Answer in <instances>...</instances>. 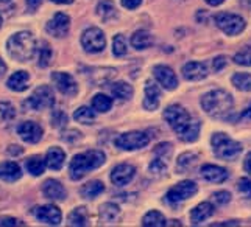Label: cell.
Segmentation results:
<instances>
[{
  "label": "cell",
  "instance_id": "38",
  "mask_svg": "<svg viewBox=\"0 0 251 227\" xmlns=\"http://www.w3.org/2000/svg\"><path fill=\"white\" fill-rule=\"evenodd\" d=\"M16 117V109L11 103L0 101V121H10Z\"/></svg>",
  "mask_w": 251,
  "mask_h": 227
},
{
  "label": "cell",
  "instance_id": "12",
  "mask_svg": "<svg viewBox=\"0 0 251 227\" xmlns=\"http://www.w3.org/2000/svg\"><path fill=\"white\" fill-rule=\"evenodd\" d=\"M51 81L55 83L56 89L61 93L67 95V97H74V95L78 93V84H76L72 75L64 72H55L51 73Z\"/></svg>",
  "mask_w": 251,
  "mask_h": 227
},
{
  "label": "cell",
  "instance_id": "8",
  "mask_svg": "<svg viewBox=\"0 0 251 227\" xmlns=\"http://www.w3.org/2000/svg\"><path fill=\"white\" fill-rule=\"evenodd\" d=\"M164 120H166L170 125V128L178 134L186 128V125L190 123L192 118H190L189 112L183 106H179V104H172V106H169L166 111H164Z\"/></svg>",
  "mask_w": 251,
  "mask_h": 227
},
{
  "label": "cell",
  "instance_id": "7",
  "mask_svg": "<svg viewBox=\"0 0 251 227\" xmlns=\"http://www.w3.org/2000/svg\"><path fill=\"white\" fill-rule=\"evenodd\" d=\"M81 45L88 53H100L106 47L105 33L97 27L84 30V33L81 34Z\"/></svg>",
  "mask_w": 251,
  "mask_h": 227
},
{
  "label": "cell",
  "instance_id": "30",
  "mask_svg": "<svg viewBox=\"0 0 251 227\" xmlns=\"http://www.w3.org/2000/svg\"><path fill=\"white\" fill-rule=\"evenodd\" d=\"M120 213L119 205L112 204V203H106L100 207V220L105 223H112L117 220V216Z\"/></svg>",
  "mask_w": 251,
  "mask_h": 227
},
{
  "label": "cell",
  "instance_id": "57",
  "mask_svg": "<svg viewBox=\"0 0 251 227\" xmlns=\"http://www.w3.org/2000/svg\"><path fill=\"white\" fill-rule=\"evenodd\" d=\"M53 3H58V5H69V3H72L74 0H51Z\"/></svg>",
  "mask_w": 251,
  "mask_h": 227
},
{
  "label": "cell",
  "instance_id": "1",
  "mask_svg": "<svg viewBox=\"0 0 251 227\" xmlns=\"http://www.w3.org/2000/svg\"><path fill=\"white\" fill-rule=\"evenodd\" d=\"M201 108L207 115L214 118H228L234 108V98L226 91L215 89L203 95Z\"/></svg>",
  "mask_w": 251,
  "mask_h": 227
},
{
  "label": "cell",
  "instance_id": "55",
  "mask_svg": "<svg viewBox=\"0 0 251 227\" xmlns=\"http://www.w3.org/2000/svg\"><path fill=\"white\" fill-rule=\"evenodd\" d=\"M242 117H244V118H250V120H251V104H250V106H248L244 112H242Z\"/></svg>",
  "mask_w": 251,
  "mask_h": 227
},
{
  "label": "cell",
  "instance_id": "2",
  "mask_svg": "<svg viewBox=\"0 0 251 227\" xmlns=\"http://www.w3.org/2000/svg\"><path fill=\"white\" fill-rule=\"evenodd\" d=\"M105 160H106L105 153H101L99 150H91L83 154L74 156V159L71 160V165H69L71 179L80 181L81 178H84L86 174H88V171L97 170L99 167H101V165L105 163Z\"/></svg>",
  "mask_w": 251,
  "mask_h": 227
},
{
  "label": "cell",
  "instance_id": "51",
  "mask_svg": "<svg viewBox=\"0 0 251 227\" xmlns=\"http://www.w3.org/2000/svg\"><path fill=\"white\" fill-rule=\"evenodd\" d=\"M41 3H42V0H27V8L31 13H34L41 6Z\"/></svg>",
  "mask_w": 251,
  "mask_h": 227
},
{
  "label": "cell",
  "instance_id": "16",
  "mask_svg": "<svg viewBox=\"0 0 251 227\" xmlns=\"http://www.w3.org/2000/svg\"><path fill=\"white\" fill-rule=\"evenodd\" d=\"M34 215H36V218L41 223H46L49 226H58L63 220L61 210H59L56 205H51V204L38 207L36 210H34Z\"/></svg>",
  "mask_w": 251,
  "mask_h": 227
},
{
  "label": "cell",
  "instance_id": "18",
  "mask_svg": "<svg viewBox=\"0 0 251 227\" xmlns=\"http://www.w3.org/2000/svg\"><path fill=\"white\" fill-rule=\"evenodd\" d=\"M159 97L161 89L159 86L153 80H149L145 83V98H144V108L147 111H154L159 106Z\"/></svg>",
  "mask_w": 251,
  "mask_h": 227
},
{
  "label": "cell",
  "instance_id": "53",
  "mask_svg": "<svg viewBox=\"0 0 251 227\" xmlns=\"http://www.w3.org/2000/svg\"><path fill=\"white\" fill-rule=\"evenodd\" d=\"M8 153L13 154V156H19V154H22V148L16 146V145H11L10 148H8Z\"/></svg>",
  "mask_w": 251,
  "mask_h": 227
},
{
  "label": "cell",
  "instance_id": "43",
  "mask_svg": "<svg viewBox=\"0 0 251 227\" xmlns=\"http://www.w3.org/2000/svg\"><path fill=\"white\" fill-rule=\"evenodd\" d=\"M214 201L217 203L219 205H225V204H228L229 201H231V193L229 191H215V193L212 195Z\"/></svg>",
  "mask_w": 251,
  "mask_h": 227
},
{
  "label": "cell",
  "instance_id": "37",
  "mask_svg": "<svg viewBox=\"0 0 251 227\" xmlns=\"http://www.w3.org/2000/svg\"><path fill=\"white\" fill-rule=\"evenodd\" d=\"M112 53L117 58H122L128 53V45H126V39L124 34H117L112 41Z\"/></svg>",
  "mask_w": 251,
  "mask_h": 227
},
{
  "label": "cell",
  "instance_id": "3",
  "mask_svg": "<svg viewBox=\"0 0 251 227\" xmlns=\"http://www.w3.org/2000/svg\"><path fill=\"white\" fill-rule=\"evenodd\" d=\"M6 50L13 59L25 63V61H28L34 56V51H36V41H34L33 34L30 31H19L8 39Z\"/></svg>",
  "mask_w": 251,
  "mask_h": 227
},
{
  "label": "cell",
  "instance_id": "28",
  "mask_svg": "<svg viewBox=\"0 0 251 227\" xmlns=\"http://www.w3.org/2000/svg\"><path fill=\"white\" fill-rule=\"evenodd\" d=\"M111 92L119 100H129L133 97V87L125 81H119L111 86Z\"/></svg>",
  "mask_w": 251,
  "mask_h": 227
},
{
  "label": "cell",
  "instance_id": "52",
  "mask_svg": "<svg viewBox=\"0 0 251 227\" xmlns=\"http://www.w3.org/2000/svg\"><path fill=\"white\" fill-rule=\"evenodd\" d=\"M244 170L251 176V153H248L245 156V160H244Z\"/></svg>",
  "mask_w": 251,
  "mask_h": 227
},
{
  "label": "cell",
  "instance_id": "48",
  "mask_svg": "<svg viewBox=\"0 0 251 227\" xmlns=\"http://www.w3.org/2000/svg\"><path fill=\"white\" fill-rule=\"evenodd\" d=\"M14 10V2L13 0H0V13L11 14Z\"/></svg>",
  "mask_w": 251,
  "mask_h": 227
},
{
  "label": "cell",
  "instance_id": "35",
  "mask_svg": "<svg viewBox=\"0 0 251 227\" xmlns=\"http://www.w3.org/2000/svg\"><path fill=\"white\" fill-rule=\"evenodd\" d=\"M231 81L236 89L242 92H251V73H234Z\"/></svg>",
  "mask_w": 251,
  "mask_h": 227
},
{
  "label": "cell",
  "instance_id": "5",
  "mask_svg": "<svg viewBox=\"0 0 251 227\" xmlns=\"http://www.w3.org/2000/svg\"><path fill=\"white\" fill-rule=\"evenodd\" d=\"M215 23L217 27L228 36H237L245 30L247 22L242 16L232 13H220L215 16Z\"/></svg>",
  "mask_w": 251,
  "mask_h": 227
},
{
  "label": "cell",
  "instance_id": "19",
  "mask_svg": "<svg viewBox=\"0 0 251 227\" xmlns=\"http://www.w3.org/2000/svg\"><path fill=\"white\" fill-rule=\"evenodd\" d=\"M183 76L187 81H201L207 76V67L203 63H187L183 67Z\"/></svg>",
  "mask_w": 251,
  "mask_h": 227
},
{
  "label": "cell",
  "instance_id": "54",
  "mask_svg": "<svg viewBox=\"0 0 251 227\" xmlns=\"http://www.w3.org/2000/svg\"><path fill=\"white\" fill-rule=\"evenodd\" d=\"M225 2V0H206V3L207 5H211V6H219Z\"/></svg>",
  "mask_w": 251,
  "mask_h": 227
},
{
  "label": "cell",
  "instance_id": "20",
  "mask_svg": "<svg viewBox=\"0 0 251 227\" xmlns=\"http://www.w3.org/2000/svg\"><path fill=\"white\" fill-rule=\"evenodd\" d=\"M42 193L47 199L51 201H63L66 198V188L59 181L55 179H47L42 185Z\"/></svg>",
  "mask_w": 251,
  "mask_h": 227
},
{
  "label": "cell",
  "instance_id": "23",
  "mask_svg": "<svg viewBox=\"0 0 251 227\" xmlns=\"http://www.w3.org/2000/svg\"><path fill=\"white\" fill-rule=\"evenodd\" d=\"M64 160H66V154H64V151L61 150V148L53 146V148H50V150L47 151L46 163H47V167L50 170H55V171L61 170L63 165H64Z\"/></svg>",
  "mask_w": 251,
  "mask_h": 227
},
{
  "label": "cell",
  "instance_id": "39",
  "mask_svg": "<svg viewBox=\"0 0 251 227\" xmlns=\"http://www.w3.org/2000/svg\"><path fill=\"white\" fill-rule=\"evenodd\" d=\"M197 159H198V156L192 154V153L181 154L179 159H178V170H189L197 162Z\"/></svg>",
  "mask_w": 251,
  "mask_h": 227
},
{
  "label": "cell",
  "instance_id": "44",
  "mask_svg": "<svg viewBox=\"0 0 251 227\" xmlns=\"http://www.w3.org/2000/svg\"><path fill=\"white\" fill-rule=\"evenodd\" d=\"M237 188L242 195H245L247 198H251V179H248V178L240 179L237 184Z\"/></svg>",
  "mask_w": 251,
  "mask_h": 227
},
{
  "label": "cell",
  "instance_id": "13",
  "mask_svg": "<svg viewBox=\"0 0 251 227\" xmlns=\"http://www.w3.org/2000/svg\"><path fill=\"white\" fill-rule=\"evenodd\" d=\"M136 176V168L129 163H120L117 167H114V170L111 171V181L114 185L124 187L126 184H129Z\"/></svg>",
  "mask_w": 251,
  "mask_h": 227
},
{
  "label": "cell",
  "instance_id": "32",
  "mask_svg": "<svg viewBox=\"0 0 251 227\" xmlns=\"http://www.w3.org/2000/svg\"><path fill=\"white\" fill-rule=\"evenodd\" d=\"M142 226H145V227H164V226H167V221L161 212L151 210L144 216Z\"/></svg>",
  "mask_w": 251,
  "mask_h": 227
},
{
  "label": "cell",
  "instance_id": "10",
  "mask_svg": "<svg viewBox=\"0 0 251 227\" xmlns=\"http://www.w3.org/2000/svg\"><path fill=\"white\" fill-rule=\"evenodd\" d=\"M198 191V187L194 181H183L176 184L175 187H172L167 191V201L170 204H178L183 203V201H187L189 198H192Z\"/></svg>",
  "mask_w": 251,
  "mask_h": 227
},
{
  "label": "cell",
  "instance_id": "24",
  "mask_svg": "<svg viewBox=\"0 0 251 227\" xmlns=\"http://www.w3.org/2000/svg\"><path fill=\"white\" fill-rule=\"evenodd\" d=\"M28 80H30V75L25 70H19L8 78L6 86L14 92H24V91H27V87H28Z\"/></svg>",
  "mask_w": 251,
  "mask_h": 227
},
{
  "label": "cell",
  "instance_id": "14",
  "mask_svg": "<svg viewBox=\"0 0 251 227\" xmlns=\"http://www.w3.org/2000/svg\"><path fill=\"white\" fill-rule=\"evenodd\" d=\"M154 78H156V81L159 86H162L164 89L167 91H175L178 87V78L175 75V72L172 70L170 67L167 66H156L154 67Z\"/></svg>",
  "mask_w": 251,
  "mask_h": 227
},
{
  "label": "cell",
  "instance_id": "40",
  "mask_svg": "<svg viewBox=\"0 0 251 227\" xmlns=\"http://www.w3.org/2000/svg\"><path fill=\"white\" fill-rule=\"evenodd\" d=\"M234 63L237 66H244V67H251V48H244L240 50L239 53L234 55Z\"/></svg>",
  "mask_w": 251,
  "mask_h": 227
},
{
  "label": "cell",
  "instance_id": "27",
  "mask_svg": "<svg viewBox=\"0 0 251 227\" xmlns=\"http://www.w3.org/2000/svg\"><path fill=\"white\" fill-rule=\"evenodd\" d=\"M103 191H105V185H103V182H100V181H91L86 185H83L80 193L86 199H94V198H97L99 195H101Z\"/></svg>",
  "mask_w": 251,
  "mask_h": 227
},
{
  "label": "cell",
  "instance_id": "17",
  "mask_svg": "<svg viewBox=\"0 0 251 227\" xmlns=\"http://www.w3.org/2000/svg\"><path fill=\"white\" fill-rule=\"evenodd\" d=\"M201 178L206 179L207 182H212V184H222L228 179V170L219 167V165H212V163H206L200 168Z\"/></svg>",
  "mask_w": 251,
  "mask_h": 227
},
{
  "label": "cell",
  "instance_id": "25",
  "mask_svg": "<svg viewBox=\"0 0 251 227\" xmlns=\"http://www.w3.org/2000/svg\"><path fill=\"white\" fill-rule=\"evenodd\" d=\"M129 42H131V47L136 48V50H145L153 45V36L150 33H147L144 30H139L136 31L131 39H129Z\"/></svg>",
  "mask_w": 251,
  "mask_h": 227
},
{
  "label": "cell",
  "instance_id": "56",
  "mask_svg": "<svg viewBox=\"0 0 251 227\" xmlns=\"http://www.w3.org/2000/svg\"><path fill=\"white\" fill-rule=\"evenodd\" d=\"M6 72V64L2 61V58H0V76H3Z\"/></svg>",
  "mask_w": 251,
  "mask_h": 227
},
{
  "label": "cell",
  "instance_id": "46",
  "mask_svg": "<svg viewBox=\"0 0 251 227\" xmlns=\"http://www.w3.org/2000/svg\"><path fill=\"white\" fill-rule=\"evenodd\" d=\"M150 171L151 173H164L166 171V162H164V159H161V157H156L153 162H151V165H150Z\"/></svg>",
  "mask_w": 251,
  "mask_h": 227
},
{
  "label": "cell",
  "instance_id": "50",
  "mask_svg": "<svg viewBox=\"0 0 251 227\" xmlns=\"http://www.w3.org/2000/svg\"><path fill=\"white\" fill-rule=\"evenodd\" d=\"M141 3H142V0H122V5L126 10H136Z\"/></svg>",
  "mask_w": 251,
  "mask_h": 227
},
{
  "label": "cell",
  "instance_id": "47",
  "mask_svg": "<svg viewBox=\"0 0 251 227\" xmlns=\"http://www.w3.org/2000/svg\"><path fill=\"white\" fill-rule=\"evenodd\" d=\"M226 64H228L226 56H217V58H214V61H212V68L215 72H220L222 68L226 67Z\"/></svg>",
  "mask_w": 251,
  "mask_h": 227
},
{
  "label": "cell",
  "instance_id": "26",
  "mask_svg": "<svg viewBox=\"0 0 251 227\" xmlns=\"http://www.w3.org/2000/svg\"><path fill=\"white\" fill-rule=\"evenodd\" d=\"M200 128H201L200 121L190 120V123L186 125V128L181 131V133H178V136L183 142H189V143L195 142L198 138V136H200Z\"/></svg>",
  "mask_w": 251,
  "mask_h": 227
},
{
  "label": "cell",
  "instance_id": "6",
  "mask_svg": "<svg viewBox=\"0 0 251 227\" xmlns=\"http://www.w3.org/2000/svg\"><path fill=\"white\" fill-rule=\"evenodd\" d=\"M150 143V136L142 131H131V133L120 134L116 138V146L124 151H136L145 148Z\"/></svg>",
  "mask_w": 251,
  "mask_h": 227
},
{
  "label": "cell",
  "instance_id": "21",
  "mask_svg": "<svg viewBox=\"0 0 251 227\" xmlns=\"http://www.w3.org/2000/svg\"><path fill=\"white\" fill-rule=\"evenodd\" d=\"M22 178V170L16 162L0 163V179L3 182H16Z\"/></svg>",
  "mask_w": 251,
  "mask_h": 227
},
{
  "label": "cell",
  "instance_id": "29",
  "mask_svg": "<svg viewBox=\"0 0 251 227\" xmlns=\"http://www.w3.org/2000/svg\"><path fill=\"white\" fill-rule=\"evenodd\" d=\"M25 167H27V171L31 174V176H41V174L46 171L47 163L44 159H41L39 156H33L25 162Z\"/></svg>",
  "mask_w": 251,
  "mask_h": 227
},
{
  "label": "cell",
  "instance_id": "45",
  "mask_svg": "<svg viewBox=\"0 0 251 227\" xmlns=\"http://www.w3.org/2000/svg\"><path fill=\"white\" fill-rule=\"evenodd\" d=\"M154 153H156V156L161 157V159H166V157H169L172 154V145L170 143H159L156 146V150H154Z\"/></svg>",
  "mask_w": 251,
  "mask_h": 227
},
{
  "label": "cell",
  "instance_id": "9",
  "mask_svg": "<svg viewBox=\"0 0 251 227\" xmlns=\"http://www.w3.org/2000/svg\"><path fill=\"white\" fill-rule=\"evenodd\" d=\"M55 104V95L53 91L49 86H41L31 93V97L25 101V106H28L33 111H42L53 108Z\"/></svg>",
  "mask_w": 251,
  "mask_h": 227
},
{
  "label": "cell",
  "instance_id": "34",
  "mask_svg": "<svg viewBox=\"0 0 251 227\" xmlns=\"http://www.w3.org/2000/svg\"><path fill=\"white\" fill-rule=\"evenodd\" d=\"M74 118L78 121V123L92 125L95 120V112H94V109H91L88 106H81L74 112Z\"/></svg>",
  "mask_w": 251,
  "mask_h": 227
},
{
  "label": "cell",
  "instance_id": "42",
  "mask_svg": "<svg viewBox=\"0 0 251 227\" xmlns=\"http://www.w3.org/2000/svg\"><path fill=\"white\" fill-rule=\"evenodd\" d=\"M67 123V115L61 111H56L53 112V115H51V125L55 128H61Z\"/></svg>",
  "mask_w": 251,
  "mask_h": 227
},
{
  "label": "cell",
  "instance_id": "49",
  "mask_svg": "<svg viewBox=\"0 0 251 227\" xmlns=\"http://www.w3.org/2000/svg\"><path fill=\"white\" fill-rule=\"evenodd\" d=\"M0 226H24V223L11 216H2L0 218Z\"/></svg>",
  "mask_w": 251,
  "mask_h": 227
},
{
  "label": "cell",
  "instance_id": "36",
  "mask_svg": "<svg viewBox=\"0 0 251 227\" xmlns=\"http://www.w3.org/2000/svg\"><path fill=\"white\" fill-rule=\"evenodd\" d=\"M97 14L101 17L103 21H111L112 17H116V6L111 0H103L97 6Z\"/></svg>",
  "mask_w": 251,
  "mask_h": 227
},
{
  "label": "cell",
  "instance_id": "31",
  "mask_svg": "<svg viewBox=\"0 0 251 227\" xmlns=\"http://www.w3.org/2000/svg\"><path fill=\"white\" fill-rule=\"evenodd\" d=\"M111 108H112V98H109L108 95H105V93L94 95V98H92V109L94 111L105 114V112L111 111Z\"/></svg>",
  "mask_w": 251,
  "mask_h": 227
},
{
  "label": "cell",
  "instance_id": "41",
  "mask_svg": "<svg viewBox=\"0 0 251 227\" xmlns=\"http://www.w3.org/2000/svg\"><path fill=\"white\" fill-rule=\"evenodd\" d=\"M50 61H51V48L49 44H42L41 48H39V63L38 66L39 67H47L50 64Z\"/></svg>",
  "mask_w": 251,
  "mask_h": 227
},
{
  "label": "cell",
  "instance_id": "22",
  "mask_svg": "<svg viewBox=\"0 0 251 227\" xmlns=\"http://www.w3.org/2000/svg\"><path fill=\"white\" fill-rule=\"evenodd\" d=\"M212 215H214V205L211 203H207V201H204V203H200L192 212H190V221H192L194 226H197L206 221L207 218H211Z\"/></svg>",
  "mask_w": 251,
  "mask_h": 227
},
{
  "label": "cell",
  "instance_id": "33",
  "mask_svg": "<svg viewBox=\"0 0 251 227\" xmlns=\"http://www.w3.org/2000/svg\"><path fill=\"white\" fill-rule=\"evenodd\" d=\"M88 221H89V215L84 207L74 208L71 215H69V224L71 226H86Z\"/></svg>",
  "mask_w": 251,
  "mask_h": 227
},
{
  "label": "cell",
  "instance_id": "15",
  "mask_svg": "<svg viewBox=\"0 0 251 227\" xmlns=\"http://www.w3.org/2000/svg\"><path fill=\"white\" fill-rule=\"evenodd\" d=\"M17 134L21 136V138L24 142L38 143L42 138L44 131H42V128L38 123H34V121H24V123H21L19 126H17Z\"/></svg>",
  "mask_w": 251,
  "mask_h": 227
},
{
  "label": "cell",
  "instance_id": "11",
  "mask_svg": "<svg viewBox=\"0 0 251 227\" xmlns=\"http://www.w3.org/2000/svg\"><path fill=\"white\" fill-rule=\"evenodd\" d=\"M69 28H71V17L64 13H56L46 25L47 33L55 38H64Z\"/></svg>",
  "mask_w": 251,
  "mask_h": 227
},
{
  "label": "cell",
  "instance_id": "4",
  "mask_svg": "<svg viewBox=\"0 0 251 227\" xmlns=\"http://www.w3.org/2000/svg\"><path fill=\"white\" fill-rule=\"evenodd\" d=\"M211 145L214 154L223 160H234L242 153V145L225 133H215L211 138Z\"/></svg>",
  "mask_w": 251,
  "mask_h": 227
}]
</instances>
